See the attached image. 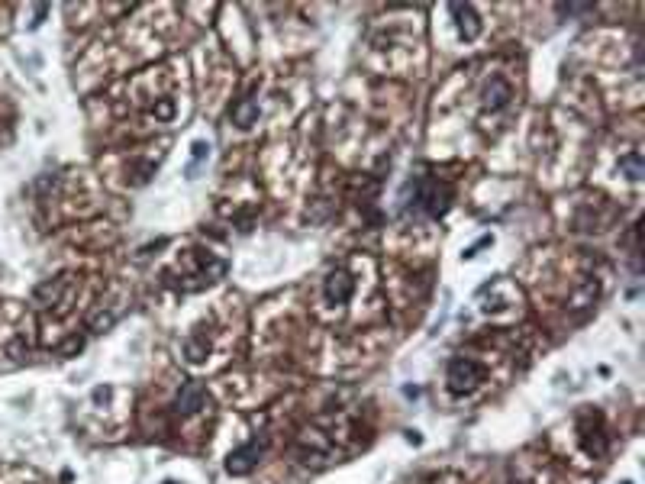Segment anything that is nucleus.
<instances>
[{"label":"nucleus","instance_id":"obj_1","mask_svg":"<svg viewBox=\"0 0 645 484\" xmlns=\"http://www.w3.org/2000/svg\"><path fill=\"white\" fill-rule=\"evenodd\" d=\"M481 378H484V368L475 365L471 359H455L452 365H449V385H452V391H468V387H475Z\"/></svg>","mask_w":645,"mask_h":484},{"label":"nucleus","instance_id":"obj_2","mask_svg":"<svg viewBox=\"0 0 645 484\" xmlns=\"http://www.w3.org/2000/svg\"><path fill=\"white\" fill-rule=\"evenodd\" d=\"M449 204V194L442 191L439 185H416V194H413V207L416 210H426V213L439 216L446 210Z\"/></svg>","mask_w":645,"mask_h":484},{"label":"nucleus","instance_id":"obj_3","mask_svg":"<svg viewBox=\"0 0 645 484\" xmlns=\"http://www.w3.org/2000/svg\"><path fill=\"white\" fill-rule=\"evenodd\" d=\"M452 16L458 20V26H461V32H465V39H475L477 36V16H475V10L471 7H452Z\"/></svg>","mask_w":645,"mask_h":484},{"label":"nucleus","instance_id":"obj_4","mask_svg":"<svg viewBox=\"0 0 645 484\" xmlns=\"http://www.w3.org/2000/svg\"><path fill=\"white\" fill-rule=\"evenodd\" d=\"M326 294H330V300L342 304V300H349V294H352V281H349L346 275H332L330 281H326Z\"/></svg>","mask_w":645,"mask_h":484},{"label":"nucleus","instance_id":"obj_5","mask_svg":"<svg viewBox=\"0 0 645 484\" xmlns=\"http://www.w3.org/2000/svg\"><path fill=\"white\" fill-rule=\"evenodd\" d=\"M200 400H203V391H200L197 385H187L184 391H181V397H177V407L184 410V414H194V410L200 407Z\"/></svg>","mask_w":645,"mask_h":484},{"label":"nucleus","instance_id":"obj_6","mask_svg":"<svg viewBox=\"0 0 645 484\" xmlns=\"http://www.w3.org/2000/svg\"><path fill=\"white\" fill-rule=\"evenodd\" d=\"M252 459H255V442H252V446H246L242 452L230 455V471H236V475H239V471H246L249 465H252Z\"/></svg>","mask_w":645,"mask_h":484},{"label":"nucleus","instance_id":"obj_7","mask_svg":"<svg viewBox=\"0 0 645 484\" xmlns=\"http://www.w3.org/2000/svg\"><path fill=\"white\" fill-rule=\"evenodd\" d=\"M507 100H510L507 85H494V91H487V107H503Z\"/></svg>","mask_w":645,"mask_h":484}]
</instances>
